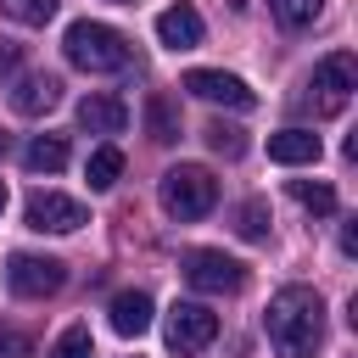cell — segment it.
<instances>
[{
	"label": "cell",
	"mask_w": 358,
	"mask_h": 358,
	"mask_svg": "<svg viewBox=\"0 0 358 358\" xmlns=\"http://www.w3.org/2000/svg\"><path fill=\"white\" fill-rule=\"evenodd\" d=\"M0 213H6V179H0Z\"/></svg>",
	"instance_id": "cell-27"
},
{
	"label": "cell",
	"mask_w": 358,
	"mask_h": 358,
	"mask_svg": "<svg viewBox=\"0 0 358 358\" xmlns=\"http://www.w3.org/2000/svg\"><path fill=\"white\" fill-rule=\"evenodd\" d=\"M341 252H347V257H358V218H347V224H341Z\"/></svg>",
	"instance_id": "cell-25"
},
{
	"label": "cell",
	"mask_w": 358,
	"mask_h": 358,
	"mask_svg": "<svg viewBox=\"0 0 358 358\" xmlns=\"http://www.w3.org/2000/svg\"><path fill=\"white\" fill-rule=\"evenodd\" d=\"M0 11L11 22H22V28H45L56 17V0H0Z\"/></svg>",
	"instance_id": "cell-20"
},
{
	"label": "cell",
	"mask_w": 358,
	"mask_h": 358,
	"mask_svg": "<svg viewBox=\"0 0 358 358\" xmlns=\"http://www.w3.org/2000/svg\"><path fill=\"white\" fill-rule=\"evenodd\" d=\"M291 196H296L308 213H319V218H324V213H336V190H330L324 179H291Z\"/></svg>",
	"instance_id": "cell-19"
},
{
	"label": "cell",
	"mask_w": 358,
	"mask_h": 358,
	"mask_svg": "<svg viewBox=\"0 0 358 358\" xmlns=\"http://www.w3.org/2000/svg\"><path fill=\"white\" fill-rule=\"evenodd\" d=\"M185 90L196 95V101H213V106H235V112H246L257 95L235 78V73H218V67H190L185 73Z\"/></svg>",
	"instance_id": "cell-9"
},
{
	"label": "cell",
	"mask_w": 358,
	"mask_h": 358,
	"mask_svg": "<svg viewBox=\"0 0 358 358\" xmlns=\"http://www.w3.org/2000/svg\"><path fill=\"white\" fill-rule=\"evenodd\" d=\"M62 56H67L73 67H84V73H123V67H129V39H123L117 28L84 17V22H67Z\"/></svg>",
	"instance_id": "cell-2"
},
{
	"label": "cell",
	"mask_w": 358,
	"mask_h": 358,
	"mask_svg": "<svg viewBox=\"0 0 358 358\" xmlns=\"http://www.w3.org/2000/svg\"><path fill=\"white\" fill-rule=\"evenodd\" d=\"M0 73H17V45L0 39Z\"/></svg>",
	"instance_id": "cell-26"
},
{
	"label": "cell",
	"mask_w": 358,
	"mask_h": 358,
	"mask_svg": "<svg viewBox=\"0 0 358 358\" xmlns=\"http://www.w3.org/2000/svg\"><path fill=\"white\" fill-rule=\"evenodd\" d=\"M22 162H28V173H62L67 168V140L62 134H34L22 145Z\"/></svg>",
	"instance_id": "cell-15"
},
{
	"label": "cell",
	"mask_w": 358,
	"mask_h": 358,
	"mask_svg": "<svg viewBox=\"0 0 358 358\" xmlns=\"http://www.w3.org/2000/svg\"><path fill=\"white\" fill-rule=\"evenodd\" d=\"M117 173H123V151L106 140V145H95L90 151V162H84V179H90V190H112L117 185Z\"/></svg>",
	"instance_id": "cell-16"
},
{
	"label": "cell",
	"mask_w": 358,
	"mask_h": 358,
	"mask_svg": "<svg viewBox=\"0 0 358 358\" xmlns=\"http://www.w3.org/2000/svg\"><path fill=\"white\" fill-rule=\"evenodd\" d=\"M268 162H280V168L319 162V134L313 129H280V134H268Z\"/></svg>",
	"instance_id": "cell-13"
},
{
	"label": "cell",
	"mask_w": 358,
	"mask_h": 358,
	"mask_svg": "<svg viewBox=\"0 0 358 358\" xmlns=\"http://www.w3.org/2000/svg\"><path fill=\"white\" fill-rule=\"evenodd\" d=\"M78 129H90V134H123V129H129V106H123L117 95L95 90V95L78 101Z\"/></svg>",
	"instance_id": "cell-12"
},
{
	"label": "cell",
	"mask_w": 358,
	"mask_h": 358,
	"mask_svg": "<svg viewBox=\"0 0 358 358\" xmlns=\"http://www.w3.org/2000/svg\"><path fill=\"white\" fill-rule=\"evenodd\" d=\"M56 101H62V78L56 73H22L11 84V112H22V117H45Z\"/></svg>",
	"instance_id": "cell-11"
},
{
	"label": "cell",
	"mask_w": 358,
	"mask_h": 358,
	"mask_svg": "<svg viewBox=\"0 0 358 358\" xmlns=\"http://www.w3.org/2000/svg\"><path fill=\"white\" fill-rule=\"evenodd\" d=\"M213 336H218L213 308H201V302H173L168 308V347L173 352H201V347H213Z\"/></svg>",
	"instance_id": "cell-7"
},
{
	"label": "cell",
	"mask_w": 358,
	"mask_h": 358,
	"mask_svg": "<svg viewBox=\"0 0 358 358\" xmlns=\"http://www.w3.org/2000/svg\"><path fill=\"white\" fill-rule=\"evenodd\" d=\"M117 6H134V0H117Z\"/></svg>",
	"instance_id": "cell-29"
},
{
	"label": "cell",
	"mask_w": 358,
	"mask_h": 358,
	"mask_svg": "<svg viewBox=\"0 0 358 358\" xmlns=\"http://www.w3.org/2000/svg\"><path fill=\"white\" fill-rule=\"evenodd\" d=\"M268 11H274L285 28H308V22L324 11V0H268Z\"/></svg>",
	"instance_id": "cell-21"
},
{
	"label": "cell",
	"mask_w": 358,
	"mask_h": 358,
	"mask_svg": "<svg viewBox=\"0 0 358 358\" xmlns=\"http://www.w3.org/2000/svg\"><path fill=\"white\" fill-rule=\"evenodd\" d=\"M0 352H6V358H28V341L11 336V330H0Z\"/></svg>",
	"instance_id": "cell-24"
},
{
	"label": "cell",
	"mask_w": 358,
	"mask_h": 358,
	"mask_svg": "<svg viewBox=\"0 0 358 358\" xmlns=\"http://www.w3.org/2000/svg\"><path fill=\"white\" fill-rule=\"evenodd\" d=\"M201 34H207V28H201V11H196L190 0H173V6L157 17V39H162L168 50H196Z\"/></svg>",
	"instance_id": "cell-10"
},
{
	"label": "cell",
	"mask_w": 358,
	"mask_h": 358,
	"mask_svg": "<svg viewBox=\"0 0 358 358\" xmlns=\"http://www.w3.org/2000/svg\"><path fill=\"white\" fill-rule=\"evenodd\" d=\"M268 341L280 358H319L324 347V302L313 285H280L268 296Z\"/></svg>",
	"instance_id": "cell-1"
},
{
	"label": "cell",
	"mask_w": 358,
	"mask_h": 358,
	"mask_svg": "<svg viewBox=\"0 0 358 358\" xmlns=\"http://www.w3.org/2000/svg\"><path fill=\"white\" fill-rule=\"evenodd\" d=\"M162 207L173 213V218H207L213 207H218V179L201 168V162H179V168H168L162 173Z\"/></svg>",
	"instance_id": "cell-3"
},
{
	"label": "cell",
	"mask_w": 358,
	"mask_h": 358,
	"mask_svg": "<svg viewBox=\"0 0 358 358\" xmlns=\"http://www.w3.org/2000/svg\"><path fill=\"white\" fill-rule=\"evenodd\" d=\"M185 280L196 285V291H207V296H235L241 285H246V263L241 257H229V252H185Z\"/></svg>",
	"instance_id": "cell-5"
},
{
	"label": "cell",
	"mask_w": 358,
	"mask_h": 358,
	"mask_svg": "<svg viewBox=\"0 0 358 358\" xmlns=\"http://www.w3.org/2000/svg\"><path fill=\"white\" fill-rule=\"evenodd\" d=\"M207 145H213L218 157H241V151H246V129H235V123L218 117V123H207Z\"/></svg>",
	"instance_id": "cell-22"
},
{
	"label": "cell",
	"mask_w": 358,
	"mask_h": 358,
	"mask_svg": "<svg viewBox=\"0 0 358 358\" xmlns=\"http://www.w3.org/2000/svg\"><path fill=\"white\" fill-rule=\"evenodd\" d=\"M352 90H358V62H352V50H330V56L313 67V78H308V106H313L319 117H336V112H347Z\"/></svg>",
	"instance_id": "cell-4"
},
{
	"label": "cell",
	"mask_w": 358,
	"mask_h": 358,
	"mask_svg": "<svg viewBox=\"0 0 358 358\" xmlns=\"http://www.w3.org/2000/svg\"><path fill=\"white\" fill-rule=\"evenodd\" d=\"M6 145H11V140H6V134H0V157H6Z\"/></svg>",
	"instance_id": "cell-28"
},
{
	"label": "cell",
	"mask_w": 358,
	"mask_h": 358,
	"mask_svg": "<svg viewBox=\"0 0 358 358\" xmlns=\"http://www.w3.org/2000/svg\"><path fill=\"white\" fill-rule=\"evenodd\" d=\"M112 330L117 336H145L151 330V296L145 291H117L112 296Z\"/></svg>",
	"instance_id": "cell-14"
},
{
	"label": "cell",
	"mask_w": 358,
	"mask_h": 358,
	"mask_svg": "<svg viewBox=\"0 0 358 358\" xmlns=\"http://www.w3.org/2000/svg\"><path fill=\"white\" fill-rule=\"evenodd\" d=\"M45 358H95V336H90V324H67V330L45 347Z\"/></svg>",
	"instance_id": "cell-18"
},
{
	"label": "cell",
	"mask_w": 358,
	"mask_h": 358,
	"mask_svg": "<svg viewBox=\"0 0 358 358\" xmlns=\"http://www.w3.org/2000/svg\"><path fill=\"white\" fill-rule=\"evenodd\" d=\"M235 229H241L246 241H263V235H268V201H257V196H252V201L241 207V224H235Z\"/></svg>",
	"instance_id": "cell-23"
},
{
	"label": "cell",
	"mask_w": 358,
	"mask_h": 358,
	"mask_svg": "<svg viewBox=\"0 0 358 358\" xmlns=\"http://www.w3.org/2000/svg\"><path fill=\"white\" fill-rule=\"evenodd\" d=\"M78 224H90L84 201L62 196V190H34L28 196V229H50V235H73Z\"/></svg>",
	"instance_id": "cell-8"
},
{
	"label": "cell",
	"mask_w": 358,
	"mask_h": 358,
	"mask_svg": "<svg viewBox=\"0 0 358 358\" xmlns=\"http://www.w3.org/2000/svg\"><path fill=\"white\" fill-rule=\"evenodd\" d=\"M145 129H151L157 145H173V140H179V106H173L168 95H151V101H145Z\"/></svg>",
	"instance_id": "cell-17"
},
{
	"label": "cell",
	"mask_w": 358,
	"mask_h": 358,
	"mask_svg": "<svg viewBox=\"0 0 358 358\" xmlns=\"http://www.w3.org/2000/svg\"><path fill=\"white\" fill-rule=\"evenodd\" d=\"M6 280H11L17 296H56L62 280H67V268H62L56 257H39V252H11Z\"/></svg>",
	"instance_id": "cell-6"
}]
</instances>
